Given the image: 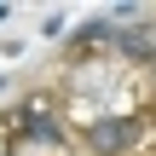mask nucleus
<instances>
[{
    "mask_svg": "<svg viewBox=\"0 0 156 156\" xmlns=\"http://www.w3.org/2000/svg\"><path fill=\"white\" fill-rule=\"evenodd\" d=\"M139 133H145V122L122 110V116H93V122H87V139H81V145H87L93 156H127L133 145H139Z\"/></svg>",
    "mask_w": 156,
    "mask_h": 156,
    "instance_id": "f257e3e1",
    "label": "nucleus"
}]
</instances>
